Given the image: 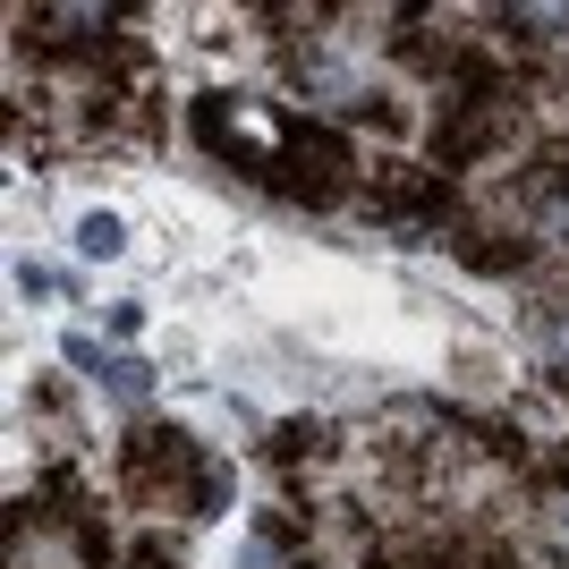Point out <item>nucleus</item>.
Instances as JSON below:
<instances>
[{
    "instance_id": "7",
    "label": "nucleus",
    "mask_w": 569,
    "mask_h": 569,
    "mask_svg": "<svg viewBox=\"0 0 569 569\" xmlns=\"http://www.w3.org/2000/svg\"><path fill=\"white\" fill-rule=\"evenodd\" d=\"M102 391H111L119 408H144V400H153V366H144V357H111Z\"/></svg>"
},
{
    "instance_id": "9",
    "label": "nucleus",
    "mask_w": 569,
    "mask_h": 569,
    "mask_svg": "<svg viewBox=\"0 0 569 569\" xmlns=\"http://www.w3.org/2000/svg\"><path fill=\"white\" fill-rule=\"evenodd\" d=\"M18 289H26V298H77L69 272H60V263H34V256L18 263Z\"/></svg>"
},
{
    "instance_id": "4",
    "label": "nucleus",
    "mask_w": 569,
    "mask_h": 569,
    "mask_svg": "<svg viewBox=\"0 0 569 569\" xmlns=\"http://www.w3.org/2000/svg\"><path fill=\"white\" fill-rule=\"evenodd\" d=\"M426 569H527V561L493 536H451V545H426Z\"/></svg>"
},
{
    "instance_id": "3",
    "label": "nucleus",
    "mask_w": 569,
    "mask_h": 569,
    "mask_svg": "<svg viewBox=\"0 0 569 569\" xmlns=\"http://www.w3.org/2000/svg\"><path fill=\"white\" fill-rule=\"evenodd\" d=\"M366 213H375L382 238L426 247V238H442V221H451V179H442V170H417V162H375Z\"/></svg>"
},
{
    "instance_id": "11",
    "label": "nucleus",
    "mask_w": 569,
    "mask_h": 569,
    "mask_svg": "<svg viewBox=\"0 0 569 569\" xmlns=\"http://www.w3.org/2000/svg\"><path fill=\"white\" fill-rule=\"evenodd\" d=\"M69 366H86V375H94V382L111 375V357H102V349H94V340H86V332H69Z\"/></svg>"
},
{
    "instance_id": "8",
    "label": "nucleus",
    "mask_w": 569,
    "mask_h": 569,
    "mask_svg": "<svg viewBox=\"0 0 569 569\" xmlns=\"http://www.w3.org/2000/svg\"><path fill=\"white\" fill-rule=\"evenodd\" d=\"M77 247H86L94 263H111L119 247H128V221H119V213H86V221H77Z\"/></svg>"
},
{
    "instance_id": "2",
    "label": "nucleus",
    "mask_w": 569,
    "mask_h": 569,
    "mask_svg": "<svg viewBox=\"0 0 569 569\" xmlns=\"http://www.w3.org/2000/svg\"><path fill=\"white\" fill-rule=\"evenodd\" d=\"M188 128H196V144H204L213 162L247 170V179H263V188H272V170H281V153H289V119H272L247 94H196Z\"/></svg>"
},
{
    "instance_id": "5",
    "label": "nucleus",
    "mask_w": 569,
    "mask_h": 569,
    "mask_svg": "<svg viewBox=\"0 0 569 569\" xmlns=\"http://www.w3.org/2000/svg\"><path fill=\"white\" fill-rule=\"evenodd\" d=\"M536 366H545L552 382H569V298H552V307H536Z\"/></svg>"
},
{
    "instance_id": "12",
    "label": "nucleus",
    "mask_w": 569,
    "mask_h": 569,
    "mask_svg": "<svg viewBox=\"0 0 569 569\" xmlns=\"http://www.w3.org/2000/svg\"><path fill=\"white\" fill-rule=\"evenodd\" d=\"M144 332V307H137V298H119V307H111V340H137Z\"/></svg>"
},
{
    "instance_id": "6",
    "label": "nucleus",
    "mask_w": 569,
    "mask_h": 569,
    "mask_svg": "<svg viewBox=\"0 0 569 569\" xmlns=\"http://www.w3.org/2000/svg\"><path fill=\"white\" fill-rule=\"evenodd\" d=\"M536 204H545V238H561V247H569V162L536 170Z\"/></svg>"
},
{
    "instance_id": "13",
    "label": "nucleus",
    "mask_w": 569,
    "mask_h": 569,
    "mask_svg": "<svg viewBox=\"0 0 569 569\" xmlns=\"http://www.w3.org/2000/svg\"><path fill=\"white\" fill-rule=\"evenodd\" d=\"M552 527H561V536H569V485H561V493H552Z\"/></svg>"
},
{
    "instance_id": "10",
    "label": "nucleus",
    "mask_w": 569,
    "mask_h": 569,
    "mask_svg": "<svg viewBox=\"0 0 569 569\" xmlns=\"http://www.w3.org/2000/svg\"><path fill=\"white\" fill-rule=\"evenodd\" d=\"M272 459H281V468H298V459H323V426H281V433H272Z\"/></svg>"
},
{
    "instance_id": "1",
    "label": "nucleus",
    "mask_w": 569,
    "mask_h": 569,
    "mask_svg": "<svg viewBox=\"0 0 569 569\" xmlns=\"http://www.w3.org/2000/svg\"><path fill=\"white\" fill-rule=\"evenodd\" d=\"M119 493L144 501V510H188V519H221V501H230V468H221L196 433L179 426H144L128 433V451H119Z\"/></svg>"
}]
</instances>
